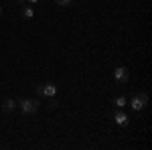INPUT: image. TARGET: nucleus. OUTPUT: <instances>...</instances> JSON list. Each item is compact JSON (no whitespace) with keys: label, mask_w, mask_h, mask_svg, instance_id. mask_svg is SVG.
Here are the masks:
<instances>
[{"label":"nucleus","mask_w":152,"mask_h":150,"mask_svg":"<svg viewBox=\"0 0 152 150\" xmlns=\"http://www.w3.org/2000/svg\"><path fill=\"white\" fill-rule=\"evenodd\" d=\"M18 108L23 110L24 116H31V114H37L39 112V102L37 100H20L18 102Z\"/></svg>","instance_id":"obj_2"},{"label":"nucleus","mask_w":152,"mask_h":150,"mask_svg":"<svg viewBox=\"0 0 152 150\" xmlns=\"http://www.w3.org/2000/svg\"><path fill=\"white\" fill-rule=\"evenodd\" d=\"M130 105H132V110H136V112H140V110H144L146 105H148V93H144V91H140V93H136L132 100L128 102Z\"/></svg>","instance_id":"obj_1"},{"label":"nucleus","mask_w":152,"mask_h":150,"mask_svg":"<svg viewBox=\"0 0 152 150\" xmlns=\"http://www.w3.org/2000/svg\"><path fill=\"white\" fill-rule=\"evenodd\" d=\"M26 2H28V4H37L39 0H26Z\"/></svg>","instance_id":"obj_10"},{"label":"nucleus","mask_w":152,"mask_h":150,"mask_svg":"<svg viewBox=\"0 0 152 150\" xmlns=\"http://www.w3.org/2000/svg\"><path fill=\"white\" fill-rule=\"evenodd\" d=\"M23 16L26 18V20H31V18L35 16V12H33V8H28V6H26V8H23Z\"/></svg>","instance_id":"obj_8"},{"label":"nucleus","mask_w":152,"mask_h":150,"mask_svg":"<svg viewBox=\"0 0 152 150\" xmlns=\"http://www.w3.org/2000/svg\"><path fill=\"white\" fill-rule=\"evenodd\" d=\"M114 105H116V108H120V110H122V108H124V105H128V100H126V97H124V95H120V97H116V100H114Z\"/></svg>","instance_id":"obj_7"},{"label":"nucleus","mask_w":152,"mask_h":150,"mask_svg":"<svg viewBox=\"0 0 152 150\" xmlns=\"http://www.w3.org/2000/svg\"><path fill=\"white\" fill-rule=\"evenodd\" d=\"M128 77H130V73H128L126 67H116V69H114V79H116L118 83H126Z\"/></svg>","instance_id":"obj_4"},{"label":"nucleus","mask_w":152,"mask_h":150,"mask_svg":"<svg viewBox=\"0 0 152 150\" xmlns=\"http://www.w3.org/2000/svg\"><path fill=\"white\" fill-rule=\"evenodd\" d=\"M14 108H16V102H14L12 97H8V100H4V104H2V112H6V114H8V112H12Z\"/></svg>","instance_id":"obj_6"},{"label":"nucleus","mask_w":152,"mask_h":150,"mask_svg":"<svg viewBox=\"0 0 152 150\" xmlns=\"http://www.w3.org/2000/svg\"><path fill=\"white\" fill-rule=\"evenodd\" d=\"M55 2H57L59 6H67V4H69L71 0H55Z\"/></svg>","instance_id":"obj_9"},{"label":"nucleus","mask_w":152,"mask_h":150,"mask_svg":"<svg viewBox=\"0 0 152 150\" xmlns=\"http://www.w3.org/2000/svg\"><path fill=\"white\" fill-rule=\"evenodd\" d=\"M114 122H116L118 126H128V124H130V118L124 114L120 108H118L116 112H114Z\"/></svg>","instance_id":"obj_5"},{"label":"nucleus","mask_w":152,"mask_h":150,"mask_svg":"<svg viewBox=\"0 0 152 150\" xmlns=\"http://www.w3.org/2000/svg\"><path fill=\"white\" fill-rule=\"evenodd\" d=\"M37 93H39V95H47V97H55V95H57V85H55L53 81L41 83V85H37Z\"/></svg>","instance_id":"obj_3"},{"label":"nucleus","mask_w":152,"mask_h":150,"mask_svg":"<svg viewBox=\"0 0 152 150\" xmlns=\"http://www.w3.org/2000/svg\"><path fill=\"white\" fill-rule=\"evenodd\" d=\"M0 16H2V6H0Z\"/></svg>","instance_id":"obj_11"}]
</instances>
